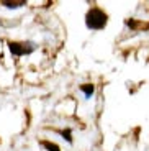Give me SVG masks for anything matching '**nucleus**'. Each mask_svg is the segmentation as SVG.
I'll use <instances>...</instances> for the list:
<instances>
[{
  "instance_id": "f257e3e1",
  "label": "nucleus",
  "mask_w": 149,
  "mask_h": 151,
  "mask_svg": "<svg viewBox=\"0 0 149 151\" xmlns=\"http://www.w3.org/2000/svg\"><path fill=\"white\" fill-rule=\"evenodd\" d=\"M107 20H108L107 13H105L102 8L93 7L87 12L85 25H87L89 30H102V28H105V25H107Z\"/></svg>"
},
{
  "instance_id": "f03ea898",
  "label": "nucleus",
  "mask_w": 149,
  "mask_h": 151,
  "mask_svg": "<svg viewBox=\"0 0 149 151\" xmlns=\"http://www.w3.org/2000/svg\"><path fill=\"white\" fill-rule=\"evenodd\" d=\"M26 45L28 43H8V48H10V51L15 56H21V54H30V53H33V49H34V46H31V48H26Z\"/></svg>"
},
{
  "instance_id": "7ed1b4c3",
  "label": "nucleus",
  "mask_w": 149,
  "mask_h": 151,
  "mask_svg": "<svg viewBox=\"0 0 149 151\" xmlns=\"http://www.w3.org/2000/svg\"><path fill=\"white\" fill-rule=\"evenodd\" d=\"M80 91L85 94V99H90L93 95V91H95V87L92 84H85V86H80Z\"/></svg>"
},
{
  "instance_id": "20e7f679",
  "label": "nucleus",
  "mask_w": 149,
  "mask_h": 151,
  "mask_svg": "<svg viewBox=\"0 0 149 151\" xmlns=\"http://www.w3.org/2000/svg\"><path fill=\"white\" fill-rule=\"evenodd\" d=\"M2 5L7 8H20L25 5V2H2Z\"/></svg>"
},
{
  "instance_id": "39448f33",
  "label": "nucleus",
  "mask_w": 149,
  "mask_h": 151,
  "mask_svg": "<svg viewBox=\"0 0 149 151\" xmlns=\"http://www.w3.org/2000/svg\"><path fill=\"white\" fill-rule=\"evenodd\" d=\"M41 145L46 148V151H61V150H59V146H57L56 143H49V141H43Z\"/></svg>"
},
{
  "instance_id": "423d86ee",
  "label": "nucleus",
  "mask_w": 149,
  "mask_h": 151,
  "mask_svg": "<svg viewBox=\"0 0 149 151\" xmlns=\"http://www.w3.org/2000/svg\"><path fill=\"white\" fill-rule=\"evenodd\" d=\"M61 135H62V138H66L69 143H72V138H71V130H62L61 132Z\"/></svg>"
}]
</instances>
